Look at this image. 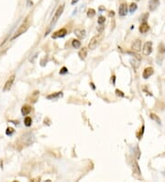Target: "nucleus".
<instances>
[{"label":"nucleus","instance_id":"aec40b11","mask_svg":"<svg viewBox=\"0 0 165 182\" xmlns=\"http://www.w3.org/2000/svg\"><path fill=\"white\" fill-rule=\"evenodd\" d=\"M95 16V10L94 8H89L87 11V17L88 18H94Z\"/></svg>","mask_w":165,"mask_h":182},{"label":"nucleus","instance_id":"412c9836","mask_svg":"<svg viewBox=\"0 0 165 182\" xmlns=\"http://www.w3.org/2000/svg\"><path fill=\"white\" fill-rule=\"evenodd\" d=\"M130 63H131L132 66L134 67V69H135V70H137V68H138V67H139V61H137V60L134 58V59H131V60H130Z\"/></svg>","mask_w":165,"mask_h":182},{"label":"nucleus","instance_id":"0eeeda50","mask_svg":"<svg viewBox=\"0 0 165 182\" xmlns=\"http://www.w3.org/2000/svg\"><path fill=\"white\" fill-rule=\"evenodd\" d=\"M128 13V6L126 3H123V4H121L119 6V8H118V14L119 16L121 17H125Z\"/></svg>","mask_w":165,"mask_h":182},{"label":"nucleus","instance_id":"4468645a","mask_svg":"<svg viewBox=\"0 0 165 182\" xmlns=\"http://www.w3.org/2000/svg\"><path fill=\"white\" fill-rule=\"evenodd\" d=\"M133 174L137 175V176L140 175V169H139V165H138V163L136 161L133 162Z\"/></svg>","mask_w":165,"mask_h":182},{"label":"nucleus","instance_id":"6e6552de","mask_svg":"<svg viewBox=\"0 0 165 182\" xmlns=\"http://www.w3.org/2000/svg\"><path fill=\"white\" fill-rule=\"evenodd\" d=\"M66 34H67V30H66V29H59L58 31H56V32L53 33L52 38H53V39L62 38V37H64Z\"/></svg>","mask_w":165,"mask_h":182},{"label":"nucleus","instance_id":"423d86ee","mask_svg":"<svg viewBox=\"0 0 165 182\" xmlns=\"http://www.w3.org/2000/svg\"><path fill=\"white\" fill-rule=\"evenodd\" d=\"M160 5V1L159 0H150L149 1V9L150 11H154L158 8Z\"/></svg>","mask_w":165,"mask_h":182},{"label":"nucleus","instance_id":"f257e3e1","mask_svg":"<svg viewBox=\"0 0 165 182\" xmlns=\"http://www.w3.org/2000/svg\"><path fill=\"white\" fill-rule=\"evenodd\" d=\"M30 27V19H29V17H27L26 19L22 22V24L19 26V28L18 29V30L15 32L14 36L12 37V39L11 40H15L17 37L20 36L21 34H24L26 31L29 29V28Z\"/></svg>","mask_w":165,"mask_h":182},{"label":"nucleus","instance_id":"a211bd4d","mask_svg":"<svg viewBox=\"0 0 165 182\" xmlns=\"http://www.w3.org/2000/svg\"><path fill=\"white\" fill-rule=\"evenodd\" d=\"M150 118H151V119L154 121V122H156L158 124H161V119H160V118L157 116V115H155V114H154V113H150Z\"/></svg>","mask_w":165,"mask_h":182},{"label":"nucleus","instance_id":"f3484780","mask_svg":"<svg viewBox=\"0 0 165 182\" xmlns=\"http://www.w3.org/2000/svg\"><path fill=\"white\" fill-rule=\"evenodd\" d=\"M38 97H39V91H35L34 93L32 94V96H31V99H30L31 100L30 101L32 103H35L38 100Z\"/></svg>","mask_w":165,"mask_h":182},{"label":"nucleus","instance_id":"a878e982","mask_svg":"<svg viewBox=\"0 0 165 182\" xmlns=\"http://www.w3.org/2000/svg\"><path fill=\"white\" fill-rule=\"evenodd\" d=\"M105 21H106V18H105V17H103V16L99 17V18H98V23H99V24L102 25L103 23H105Z\"/></svg>","mask_w":165,"mask_h":182},{"label":"nucleus","instance_id":"bb28decb","mask_svg":"<svg viewBox=\"0 0 165 182\" xmlns=\"http://www.w3.org/2000/svg\"><path fill=\"white\" fill-rule=\"evenodd\" d=\"M116 93H117V96H120V97H124V96H125L124 93H123L122 91H120L119 89H117V90H116Z\"/></svg>","mask_w":165,"mask_h":182},{"label":"nucleus","instance_id":"b1692460","mask_svg":"<svg viewBox=\"0 0 165 182\" xmlns=\"http://www.w3.org/2000/svg\"><path fill=\"white\" fill-rule=\"evenodd\" d=\"M14 133H15V130L13 129V128H11V127H8L7 129L6 130V134H7V135H9V136L12 135Z\"/></svg>","mask_w":165,"mask_h":182},{"label":"nucleus","instance_id":"f8f14e48","mask_svg":"<svg viewBox=\"0 0 165 182\" xmlns=\"http://www.w3.org/2000/svg\"><path fill=\"white\" fill-rule=\"evenodd\" d=\"M30 111H31V106L29 105H24L21 109V113L23 115H28L30 113Z\"/></svg>","mask_w":165,"mask_h":182},{"label":"nucleus","instance_id":"9b49d317","mask_svg":"<svg viewBox=\"0 0 165 182\" xmlns=\"http://www.w3.org/2000/svg\"><path fill=\"white\" fill-rule=\"evenodd\" d=\"M74 33L79 39H84V38H85V35H86L85 30L84 29H80V28L79 29H74Z\"/></svg>","mask_w":165,"mask_h":182},{"label":"nucleus","instance_id":"c85d7f7f","mask_svg":"<svg viewBox=\"0 0 165 182\" xmlns=\"http://www.w3.org/2000/svg\"><path fill=\"white\" fill-rule=\"evenodd\" d=\"M78 1H79V0H72V5H75Z\"/></svg>","mask_w":165,"mask_h":182},{"label":"nucleus","instance_id":"f03ea898","mask_svg":"<svg viewBox=\"0 0 165 182\" xmlns=\"http://www.w3.org/2000/svg\"><path fill=\"white\" fill-rule=\"evenodd\" d=\"M102 39H103V34L102 33L94 36L91 39L89 44H88V48H89L90 50H95L99 45V43H100V41H102Z\"/></svg>","mask_w":165,"mask_h":182},{"label":"nucleus","instance_id":"20e7f679","mask_svg":"<svg viewBox=\"0 0 165 182\" xmlns=\"http://www.w3.org/2000/svg\"><path fill=\"white\" fill-rule=\"evenodd\" d=\"M14 80H15V74H12L9 78L8 80L6 82L5 85H4V88H3V91L4 92H7V91H9L10 88H12V85L14 83Z\"/></svg>","mask_w":165,"mask_h":182},{"label":"nucleus","instance_id":"2eb2a0df","mask_svg":"<svg viewBox=\"0 0 165 182\" xmlns=\"http://www.w3.org/2000/svg\"><path fill=\"white\" fill-rule=\"evenodd\" d=\"M62 96V92H56V93H53L51 95L47 96V99H58L60 97Z\"/></svg>","mask_w":165,"mask_h":182},{"label":"nucleus","instance_id":"473e14b6","mask_svg":"<svg viewBox=\"0 0 165 182\" xmlns=\"http://www.w3.org/2000/svg\"><path fill=\"white\" fill-rule=\"evenodd\" d=\"M138 1H139V0H138Z\"/></svg>","mask_w":165,"mask_h":182},{"label":"nucleus","instance_id":"7c9ffc66","mask_svg":"<svg viewBox=\"0 0 165 182\" xmlns=\"http://www.w3.org/2000/svg\"><path fill=\"white\" fill-rule=\"evenodd\" d=\"M115 15V13H114V11H110V13H109V16L111 17V16H114Z\"/></svg>","mask_w":165,"mask_h":182},{"label":"nucleus","instance_id":"1a4fd4ad","mask_svg":"<svg viewBox=\"0 0 165 182\" xmlns=\"http://www.w3.org/2000/svg\"><path fill=\"white\" fill-rule=\"evenodd\" d=\"M154 73V70L152 67H147L144 71H143V74H142V77L144 79H148L149 77H150Z\"/></svg>","mask_w":165,"mask_h":182},{"label":"nucleus","instance_id":"c756f323","mask_svg":"<svg viewBox=\"0 0 165 182\" xmlns=\"http://www.w3.org/2000/svg\"><path fill=\"white\" fill-rule=\"evenodd\" d=\"M103 29H104V27H103V26H100V28H98V31H100V32H101Z\"/></svg>","mask_w":165,"mask_h":182},{"label":"nucleus","instance_id":"39448f33","mask_svg":"<svg viewBox=\"0 0 165 182\" xmlns=\"http://www.w3.org/2000/svg\"><path fill=\"white\" fill-rule=\"evenodd\" d=\"M142 52H143V55H150L152 52V42L151 41L146 42L144 46H143Z\"/></svg>","mask_w":165,"mask_h":182},{"label":"nucleus","instance_id":"cd10ccee","mask_svg":"<svg viewBox=\"0 0 165 182\" xmlns=\"http://www.w3.org/2000/svg\"><path fill=\"white\" fill-rule=\"evenodd\" d=\"M67 72H68L67 68H66V67H62V68L61 69V71H60V74H66Z\"/></svg>","mask_w":165,"mask_h":182},{"label":"nucleus","instance_id":"2f4dec72","mask_svg":"<svg viewBox=\"0 0 165 182\" xmlns=\"http://www.w3.org/2000/svg\"><path fill=\"white\" fill-rule=\"evenodd\" d=\"M55 1H56V2H58V1H59V0H55Z\"/></svg>","mask_w":165,"mask_h":182},{"label":"nucleus","instance_id":"7ed1b4c3","mask_svg":"<svg viewBox=\"0 0 165 182\" xmlns=\"http://www.w3.org/2000/svg\"><path fill=\"white\" fill-rule=\"evenodd\" d=\"M63 10H64V5H61V6L57 8L56 12H55V14H54V16H53V18H52V20H51V27H50V28H51L53 25H55V23L57 22L58 19L60 18V17L62 16V12H63Z\"/></svg>","mask_w":165,"mask_h":182},{"label":"nucleus","instance_id":"6ab92c4d","mask_svg":"<svg viewBox=\"0 0 165 182\" xmlns=\"http://www.w3.org/2000/svg\"><path fill=\"white\" fill-rule=\"evenodd\" d=\"M72 44H73V47L75 48V49H78L81 47V41H79L78 40H73V42H72Z\"/></svg>","mask_w":165,"mask_h":182},{"label":"nucleus","instance_id":"9d476101","mask_svg":"<svg viewBox=\"0 0 165 182\" xmlns=\"http://www.w3.org/2000/svg\"><path fill=\"white\" fill-rule=\"evenodd\" d=\"M131 49H132V51H134V52H139L141 50V41L140 40H136L133 43H132Z\"/></svg>","mask_w":165,"mask_h":182},{"label":"nucleus","instance_id":"5701e85b","mask_svg":"<svg viewBox=\"0 0 165 182\" xmlns=\"http://www.w3.org/2000/svg\"><path fill=\"white\" fill-rule=\"evenodd\" d=\"M137 8H138L137 4H135V3H132V4L130 5V8H129V11H130V13H133L134 11H136Z\"/></svg>","mask_w":165,"mask_h":182},{"label":"nucleus","instance_id":"ddd939ff","mask_svg":"<svg viewBox=\"0 0 165 182\" xmlns=\"http://www.w3.org/2000/svg\"><path fill=\"white\" fill-rule=\"evenodd\" d=\"M149 29H150V26L146 22H143L139 27V31L141 33H146L147 31L149 30Z\"/></svg>","mask_w":165,"mask_h":182},{"label":"nucleus","instance_id":"4be33fe9","mask_svg":"<svg viewBox=\"0 0 165 182\" xmlns=\"http://www.w3.org/2000/svg\"><path fill=\"white\" fill-rule=\"evenodd\" d=\"M24 124H25L27 127L31 126V124H32V120H31V118H30V117H26V118H25V120H24Z\"/></svg>","mask_w":165,"mask_h":182},{"label":"nucleus","instance_id":"dca6fc26","mask_svg":"<svg viewBox=\"0 0 165 182\" xmlns=\"http://www.w3.org/2000/svg\"><path fill=\"white\" fill-rule=\"evenodd\" d=\"M86 55H87V48H83V49L79 52V56H80L81 59L84 60L85 57H86Z\"/></svg>","mask_w":165,"mask_h":182},{"label":"nucleus","instance_id":"393cba45","mask_svg":"<svg viewBox=\"0 0 165 182\" xmlns=\"http://www.w3.org/2000/svg\"><path fill=\"white\" fill-rule=\"evenodd\" d=\"M159 52L161 53V55H163V53L165 52V45L163 43H161L159 45Z\"/></svg>","mask_w":165,"mask_h":182}]
</instances>
